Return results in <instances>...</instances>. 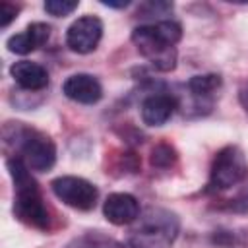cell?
<instances>
[{
	"instance_id": "10",
	"label": "cell",
	"mask_w": 248,
	"mask_h": 248,
	"mask_svg": "<svg viewBox=\"0 0 248 248\" xmlns=\"http://www.w3.org/2000/svg\"><path fill=\"white\" fill-rule=\"evenodd\" d=\"M50 37V27L43 21H35V23H29L25 31L21 33H16L8 39L6 46L10 52H16V54H29L33 52L35 48L43 46Z\"/></svg>"
},
{
	"instance_id": "1",
	"label": "cell",
	"mask_w": 248,
	"mask_h": 248,
	"mask_svg": "<svg viewBox=\"0 0 248 248\" xmlns=\"http://www.w3.org/2000/svg\"><path fill=\"white\" fill-rule=\"evenodd\" d=\"M182 39L180 23L161 19L140 25L132 31V43L138 52L159 72H170L176 66V43Z\"/></svg>"
},
{
	"instance_id": "14",
	"label": "cell",
	"mask_w": 248,
	"mask_h": 248,
	"mask_svg": "<svg viewBox=\"0 0 248 248\" xmlns=\"http://www.w3.org/2000/svg\"><path fill=\"white\" fill-rule=\"evenodd\" d=\"M66 248H120L112 238L101 234V232H87L72 240Z\"/></svg>"
},
{
	"instance_id": "20",
	"label": "cell",
	"mask_w": 248,
	"mask_h": 248,
	"mask_svg": "<svg viewBox=\"0 0 248 248\" xmlns=\"http://www.w3.org/2000/svg\"><path fill=\"white\" fill-rule=\"evenodd\" d=\"M101 4H103V6H108V8H126V6H130V0H120V2H112V0H103Z\"/></svg>"
},
{
	"instance_id": "6",
	"label": "cell",
	"mask_w": 248,
	"mask_h": 248,
	"mask_svg": "<svg viewBox=\"0 0 248 248\" xmlns=\"http://www.w3.org/2000/svg\"><path fill=\"white\" fill-rule=\"evenodd\" d=\"M50 188L62 203L79 211L93 209L99 198L97 186L81 176H58L50 182Z\"/></svg>"
},
{
	"instance_id": "9",
	"label": "cell",
	"mask_w": 248,
	"mask_h": 248,
	"mask_svg": "<svg viewBox=\"0 0 248 248\" xmlns=\"http://www.w3.org/2000/svg\"><path fill=\"white\" fill-rule=\"evenodd\" d=\"M62 91L68 99H72L76 103H81V105H95L103 97V87H101L99 79L89 76V74L70 76L64 81Z\"/></svg>"
},
{
	"instance_id": "2",
	"label": "cell",
	"mask_w": 248,
	"mask_h": 248,
	"mask_svg": "<svg viewBox=\"0 0 248 248\" xmlns=\"http://www.w3.org/2000/svg\"><path fill=\"white\" fill-rule=\"evenodd\" d=\"M8 170L14 180V215L39 231L50 229V213L48 207L43 202L39 184L31 176V169L25 165L21 157H10L8 159Z\"/></svg>"
},
{
	"instance_id": "16",
	"label": "cell",
	"mask_w": 248,
	"mask_h": 248,
	"mask_svg": "<svg viewBox=\"0 0 248 248\" xmlns=\"http://www.w3.org/2000/svg\"><path fill=\"white\" fill-rule=\"evenodd\" d=\"M78 4L79 2L76 0H46L45 10L54 17H64V16H70L78 8Z\"/></svg>"
},
{
	"instance_id": "21",
	"label": "cell",
	"mask_w": 248,
	"mask_h": 248,
	"mask_svg": "<svg viewBox=\"0 0 248 248\" xmlns=\"http://www.w3.org/2000/svg\"><path fill=\"white\" fill-rule=\"evenodd\" d=\"M238 101H240L242 108L248 112V89H240V93H238Z\"/></svg>"
},
{
	"instance_id": "13",
	"label": "cell",
	"mask_w": 248,
	"mask_h": 248,
	"mask_svg": "<svg viewBox=\"0 0 248 248\" xmlns=\"http://www.w3.org/2000/svg\"><path fill=\"white\" fill-rule=\"evenodd\" d=\"M219 87H221V76H217V74L194 76V78L188 81V89H190L192 95L198 97V99L211 97Z\"/></svg>"
},
{
	"instance_id": "8",
	"label": "cell",
	"mask_w": 248,
	"mask_h": 248,
	"mask_svg": "<svg viewBox=\"0 0 248 248\" xmlns=\"http://www.w3.org/2000/svg\"><path fill=\"white\" fill-rule=\"evenodd\" d=\"M140 203L132 194L126 192H114L110 194L103 203V215L112 225H132L140 217Z\"/></svg>"
},
{
	"instance_id": "3",
	"label": "cell",
	"mask_w": 248,
	"mask_h": 248,
	"mask_svg": "<svg viewBox=\"0 0 248 248\" xmlns=\"http://www.w3.org/2000/svg\"><path fill=\"white\" fill-rule=\"evenodd\" d=\"M180 221L165 207H147L132 223L128 244L132 248H170L178 236Z\"/></svg>"
},
{
	"instance_id": "17",
	"label": "cell",
	"mask_w": 248,
	"mask_h": 248,
	"mask_svg": "<svg viewBox=\"0 0 248 248\" xmlns=\"http://www.w3.org/2000/svg\"><path fill=\"white\" fill-rule=\"evenodd\" d=\"M172 12V4L170 2H161V0H151V2H143L138 8V16L141 17H153V16H165Z\"/></svg>"
},
{
	"instance_id": "11",
	"label": "cell",
	"mask_w": 248,
	"mask_h": 248,
	"mask_svg": "<svg viewBox=\"0 0 248 248\" xmlns=\"http://www.w3.org/2000/svg\"><path fill=\"white\" fill-rule=\"evenodd\" d=\"M176 99L169 93H153L141 103V120L147 126H163L174 112Z\"/></svg>"
},
{
	"instance_id": "4",
	"label": "cell",
	"mask_w": 248,
	"mask_h": 248,
	"mask_svg": "<svg viewBox=\"0 0 248 248\" xmlns=\"http://www.w3.org/2000/svg\"><path fill=\"white\" fill-rule=\"evenodd\" d=\"M4 141L14 143L23 153L21 159L25 161V165L33 170H50L56 161L54 141L46 134L27 128L21 122H8L4 126Z\"/></svg>"
},
{
	"instance_id": "12",
	"label": "cell",
	"mask_w": 248,
	"mask_h": 248,
	"mask_svg": "<svg viewBox=\"0 0 248 248\" xmlns=\"http://www.w3.org/2000/svg\"><path fill=\"white\" fill-rule=\"evenodd\" d=\"M10 74L14 81L27 91H41L48 85V72L41 64L31 62V60H19L12 64Z\"/></svg>"
},
{
	"instance_id": "7",
	"label": "cell",
	"mask_w": 248,
	"mask_h": 248,
	"mask_svg": "<svg viewBox=\"0 0 248 248\" xmlns=\"http://www.w3.org/2000/svg\"><path fill=\"white\" fill-rule=\"evenodd\" d=\"M103 37V21L95 16L78 17L66 31V45L78 54H89Z\"/></svg>"
},
{
	"instance_id": "19",
	"label": "cell",
	"mask_w": 248,
	"mask_h": 248,
	"mask_svg": "<svg viewBox=\"0 0 248 248\" xmlns=\"http://www.w3.org/2000/svg\"><path fill=\"white\" fill-rule=\"evenodd\" d=\"M227 207L231 211H236V213H248V188L242 190L234 200H229Z\"/></svg>"
},
{
	"instance_id": "15",
	"label": "cell",
	"mask_w": 248,
	"mask_h": 248,
	"mask_svg": "<svg viewBox=\"0 0 248 248\" xmlns=\"http://www.w3.org/2000/svg\"><path fill=\"white\" fill-rule=\"evenodd\" d=\"M178 155L174 151V147H170L169 143H159L151 149V165L155 169H169L176 163Z\"/></svg>"
},
{
	"instance_id": "18",
	"label": "cell",
	"mask_w": 248,
	"mask_h": 248,
	"mask_svg": "<svg viewBox=\"0 0 248 248\" xmlns=\"http://www.w3.org/2000/svg\"><path fill=\"white\" fill-rule=\"evenodd\" d=\"M17 12H19V6L16 4H10V2H0V25L2 27H8L16 17H17Z\"/></svg>"
},
{
	"instance_id": "5",
	"label": "cell",
	"mask_w": 248,
	"mask_h": 248,
	"mask_svg": "<svg viewBox=\"0 0 248 248\" xmlns=\"http://www.w3.org/2000/svg\"><path fill=\"white\" fill-rule=\"evenodd\" d=\"M248 176V161L240 147L227 145L217 151L211 170H209V188L211 190H229L240 184Z\"/></svg>"
}]
</instances>
